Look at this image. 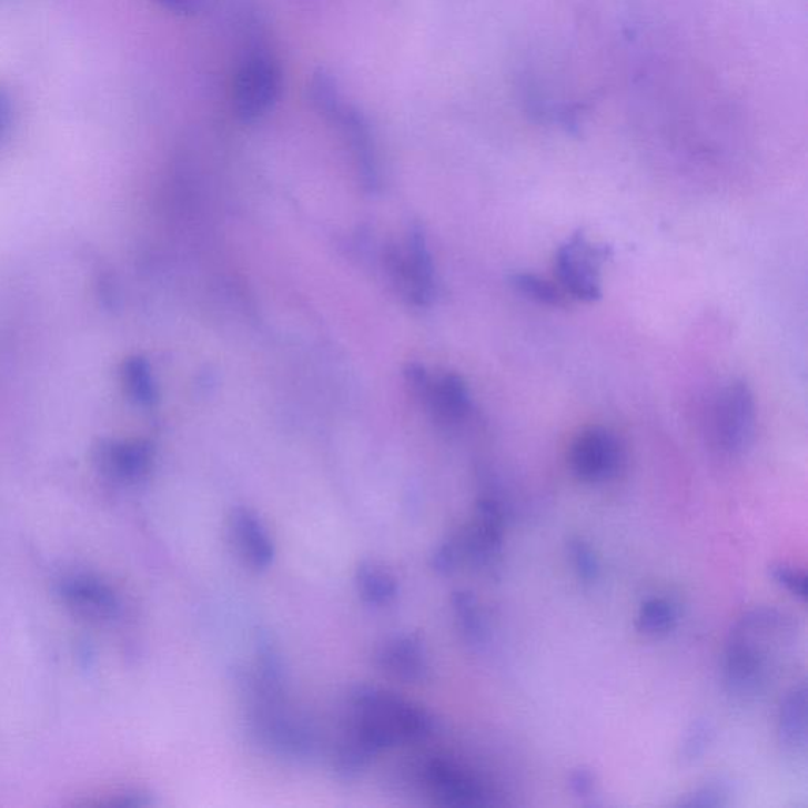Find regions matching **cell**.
Instances as JSON below:
<instances>
[{
    "label": "cell",
    "instance_id": "9a60e30c",
    "mask_svg": "<svg viewBox=\"0 0 808 808\" xmlns=\"http://www.w3.org/2000/svg\"><path fill=\"white\" fill-rule=\"evenodd\" d=\"M335 123L342 127L344 137L350 142L351 151L355 156L362 178L368 183L376 182L377 163L376 151H374V138L372 127L357 108L346 103L340 112Z\"/></svg>",
    "mask_w": 808,
    "mask_h": 808
},
{
    "label": "cell",
    "instance_id": "9c48e42d",
    "mask_svg": "<svg viewBox=\"0 0 808 808\" xmlns=\"http://www.w3.org/2000/svg\"><path fill=\"white\" fill-rule=\"evenodd\" d=\"M504 529L503 505L495 497H481L475 504L473 519L456 531L465 563L478 570H496L503 560Z\"/></svg>",
    "mask_w": 808,
    "mask_h": 808
},
{
    "label": "cell",
    "instance_id": "cb8c5ba5",
    "mask_svg": "<svg viewBox=\"0 0 808 808\" xmlns=\"http://www.w3.org/2000/svg\"><path fill=\"white\" fill-rule=\"evenodd\" d=\"M714 738H716V727H714L713 720L709 718L695 720L680 740L679 755H677L679 761L686 766L699 761L713 746Z\"/></svg>",
    "mask_w": 808,
    "mask_h": 808
},
{
    "label": "cell",
    "instance_id": "44dd1931",
    "mask_svg": "<svg viewBox=\"0 0 808 808\" xmlns=\"http://www.w3.org/2000/svg\"><path fill=\"white\" fill-rule=\"evenodd\" d=\"M508 284L516 294L523 295L527 301L549 309H566L568 295L560 290L559 284L549 282L544 276L533 272H514L508 275Z\"/></svg>",
    "mask_w": 808,
    "mask_h": 808
},
{
    "label": "cell",
    "instance_id": "4fadbf2b",
    "mask_svg": "<svg viewBox=\"0 0 808 808\" xmlns=\"http://www.w3.org/2000/svg\"><path fill=\"white\" fill-rule=\"evenodd\" d=\"M230 531L239 555L254 570H265L275 559V545L263 519L245 507L235 508Z\"/></svg>",
    "mask_w": 808,
    "mask_h": 808
},
{
    "label": "cell",
    "instance_id": "6da1fadb",
    "mask_svg": "<svg viewBox=\"0 0 808 808\" xmlns=\"http://www.w3.org/2000/svg\"><path fill=\"white\" fill-rule=\"evenodd\" d=\"M798 643L795 616L776 606L748 609L733 624L725 646L724 680L728 694L740 701L761 697Z\"/></svg>",
    "mask_w": 808,
    "mask_h": 808
},
{
    "label": "cell",
    "instance_id": "7402d4cb",
    "mask_svg": "<svg viewBox=\"0 0 808 808\" xmlns=\"http://www.w3.org/2000/svg\"><path fill=\"white\" fill-rule=\"evenodd\" d=\"M676 605L664 597H650L639 606L637 615V630L639 634L658 637L668 634L677 624Z\"/></svg>",
    "mask_w": 808,
    "mask_h": 808
},
{
    "label": "cell",
    "instance_id": "2e32d148",
    "mask_svg": "<svg viewBox=\"0 0 808 808\" xmlns=\"http://www.w3.org/2000/svg\"><path fill=\"white\" fill-rule=\"evenodd\" d=\"M62 596L78 613L97 619H110L118 615L119 604L114 593L89 576L69 579L62 585Z\"/></svg>",
    "mask_w": 808,
    "mask_h": 808
},
{
    "label": "cell",
    "instance_id": "ffe728a7",
    "mask_svg": "<svg viewBox=\"0 0 808 808\" xmlns=\"http://www.w3.org/2000/svg\"><path fill=\"white\" fill-rule=\"evenodd\" d=\"M355 586L358 596L373 606L392 604L398 596V582L394 574L373 560L358 564L355 570Z\"/></svg>",
    "mask_w": 808,
    "mask_h": 808
},
{
    "label": "cell",
    "instance_id": "3957f363",
    "mask_svg": "<svg viewBox=\"0 0 808 808\" xmlns=\"http://www.w3.org/2000/svg\"><path fill=\"white\" fill-rule=\"evenodd\" d=\"M246 721L253 738L276 757L302 761L317 748L312 721L287 699L286 690H265L243 680Z\"/></svg>",
    "mask_w": 808,
    "mask_h": 808
},
{
    "label": "cell",
    "instance_id": "4316f807",
    "mask_svg": "<svg viewBox=\"0 0 808 808\" xmlns=\"http://www.w3.org/2000/svg\"><path fill=\"white\" fill-rule=\"evenodd\" d=\"M125 384L129 387L130 395L141 404H152L155 402L156 392L153 384L151 368L148 362L142 358H132L125 365Z\"/></svg>",
    "mask_w": 808,
    "mask_h": 808
},
{
    "label": "cell",
    "instance_id": "4dcf8cb0",
    "mask_svg": "<svg viewBox=\"0 0 808 808\" xmlns=\"http://www.w3.org/2000/svg\"><path fill=\"white\" fill-rule=\"evenodd\" d=\"M156 3L171 11V13L192 17L200 10L201 0H155Z\"/></svg>",
    "mask_w": 808,
    "mask_h": 808
},
{
    "label": "cell",
    "instance_id": "e0dca14e",
    "mask_svg": "<svg viewBox=\"0 0 808 808\" xmlns=\"http://www.w3.org/2000/svg\"><path fill=\"white\" fill-rule=\"evenodd\" d=\"M377 751L365 743L354 729L344 725L339 739L332 747L331 766L335 776L342 780H355L372 766Z\"/></svg>",
    "mask_w": 808,
    "mask_h": 808
},
{
    "label": "cell",
    "instance_id": "5b68a950",
    "mask_svg": "<svg viewBox=\"0 0 808 808\" xmlns=\"http://www.w3.org/2000/svg\"><path fill=\"white\" fill-rule=\"evenodd\" d=\"M613 257V249L590 241L583 230L560 243L555 256L557 284L570 299L593 303L600 301L602 271Z\"/></svg>",
    "mask_w": 808,
    "mask_h": 808
},
{
    "label": "cell",
    "instance_id": "f546056e",
    "mask_svg": "<svg viewBox=\"0 0 808 808\" xmlns=\"http://www.w3.org/2000/svg\"><path fill=\"white\" fill-rule=\"evenodd\" d=\"M597 777L593 769L586 766H578L568 776V788L574 792L575 798L589 799L596 792Z\"/></svg>",
    "mask_w": 808,
    "mask_h": 808
},
{
    "label": "cell",
    "instance_id": "277c9868",
    "mask_svg": "<svg viewBox=\"0 0 808 808\" xmlns=\"http://www.w3.org/2000/svg\"><path fill=\"white\" fill-rule=\"evenodd\" d=\"M707 433L718 452L728 456L746 454L757 435V403L744 381L721 385L707 414Z\"/></svg>",
    "mask_w": 808,
    "mask_h": 808
},
{
    "label": "cell",
    "instance_id": "7a4b0ae2",
    "mask_svg": "<svg viewBox=\"0 0 808 808\" xmlns=\"http://www.w3.org/2000/svg\"><path fill=\"white\" fill-rule=\"evenodd\" d=\"M344 724L380 755L394 747L421 743L435 729V721L424 707L374 686L351 690Z\"/></svg>",
    "mask_w": 808,
    "mask_h": 808
},
{
    "label": "cell",
    "instance_id": "8992f818",
    "mask_svg": "<svg viewBox=\"0 0 808 808\" xmlns=\"http://www.w3.org/2000/svg\"><path fill=\"white\" fill-rule=\"evenodd\" d=\"M283 91L280 62L264 50L246 55L239 67L233 88V110L239 121H261L279 103Z\"/></svg>",
    "mask_w": 808,
    "mask_h": 808
},
{
    "label": "cell",
    "instance_id": "8fae6325",
    "mask_svg": "<svg viewBox=\"0 0 808 808\" xmlns=\"http://www.w3.org/2000/svg\"><path fill=\"white\" fill-rule=\"evenodd\" d=\"M374 660L384 675L402 683H422L430 671L428 654L422 639L415 635H396L385 639L377 647Z\"/></svg>",
    "mask_w": 808,
    "mask_h": 808
},
{
    "label": "cell",
    "instance_id": "603a6c76",
    "mask_svg": "<svg viewBox=\"0 0 808 808\" xmlns=\"http://www.w3.org/2000/svg\"><path fill=\"white\" fill-rule=\"evenodd\" d=\"M309 92L314 110L329 121L335 122L346 101L334 74L325 69L314 71Z\"/></svg>",
    "mask_w": 808,
    "mask_h": 808
},
{
    "label": "cell",
    "instance_id": "d6986e66",
    "mask_svg": "<svg viewBox=\"0 0 808 808\" xmlns=\"http://www.w3.org/2000/svg\"><path fill=\"white\" fill-rule=\"evenodd\" d=\"M456 627L471 647H482L488 642V626L484 609L471 590H455L451 597Z\"/></svg>",
    "mask_w": 808,
    "mask_h": 808
},
{
    "label": "cell",
    "instance_id": "52a82bcc",
    "mask_svg": "<svg viewBox=\"0 0 808 808\" xmlns=\"http://www.w3.org/2000/svg\"><path fill=\"white\" fill-rule=\"evenodd\" d=\"M415 784L436 804L455 808H477L492 804L481 778L447 757L425 758L411 769Z\"/></svg>",
    "mask_w": 808,
    "mask_h": 808
},
{
    "label": "cell",
    "instance_id": "83f0119b",
    "mask_svg": "<svg viewBox=\"0 0 808 808\" xmlns=\"http://www.w3.org/2000/svg\"><path fill=\"white\" fill-rule=\"evenodd\" d=\"M463 564H465V559H463L462 545H459L458 534L455 533L437 546L432 556V567L436 574L452 575Z\"/></svg>",
    "mask_w": 808,
    "mask_h": 808
},
{
    "label": "cell",
    "instance_id": "ac0fdd59",
    "mask_svg": "<svg viewBox=\"0 0 808 808\" xmlns=\"http://www.w3.org/2000/svg\"><path fill=\"white\" fill-rule=\"evenodd\" d=\"M100 465L104 473L121 481H138L152 465V447L148 443H119L101 448Z\"/></svg>",
    "mask_w": 808,
    "mask_h": 808
},
{
    "label": "cell",
    "instance_id": "f1b7e54d",
    "mask_svg": "<svg viewBox=\"0 0 808 808\" xmlns=\"http://www.w3.org/2000/svg\"><path fill=\"white\" fill-rule=\"evenodd\" d=\"M770 578L776 585L784 587L792 597L806 602L807 598V575L799 568L789 564L777 563L769 567Z\"/></svg>",
    "mask_w": 808,
    "mask_h": 808
},
{
    "label": "cell",
    "instance_id": "5bb4252c",
    "mask_svg": "<svg viewBox=\"0 0 808 808\" xmlns=\"http://www.w3.org/2000/svg\"><path fill=\"white\" fill-rule=\"evenodd\" d=\"M778 743L785 754L800 757L807 751V684L789 688L780 703L777 721Z\"/></svg>",
    "mask_w": 808,
    "mask_h": 808
},
{
    "label": "cell",
    "instance_id": "d4e9b609",
    "mask_svg": "<svg viewBox=\"0 0 808 808\" xmlns=\"http://www.w3.org/2000/svg\"><path fill=\"white\" fill-rule=\"evenodd\" d=\"M733 787L725 778H710L706 784L691 789L688 795L680 798V807L720 808L727 807L731 800Z\"/></svg>",
    "mask_w": 808,
    "mask_h": 808
},
{
    "label": "cell",
    "instance_id": "1f68e13d",
    "mask_svg": "<svg viewBox=\"0 0 808 808\" xmlns=\"http://www.w3.org/2000/svg\"><path fill=\"white\" fill-rule=\"evenodd\" d=\"M11 97L6 89L0 88V138L7 132L11 119Z\"/></svg>",
    "mask_w": 808,
    "mask_h": 808
},
{
    "label": "cell",
    "instance_id": "7c38bea8",
    "mask_svg": "<svg viewBox=\"0 0 808 808\" xmlns=\"http://www.w3.org/2000/svg\"><path fill=\"white\" fill-rule=\"evenodd\" d=\"M421 398L428 404L437 424L448 428L465 424L473 411L469 388L455 373H445L436 380L430 377Z\"/></svg>",
    "mask_w": 808,
    "mask_h": 808
},
{
    "label": "cell",
    "instance_id": "ba28073f",
    "mask_svg": "<svg viewBox=\"0 0 808 808\" xmlns=\"http://www.w3.org/2000/svg\"><path fill=\"white\" fill-rule=\"evenodd\" d=\"M627 463L626 445L606 426H590L575 437L568 451V465L578 481L605 484L623 473Z\"/></svg>",
    "mask_w": 808,
    "mask_h": 808
},
{
    "label": "cell",
    "instance_id": "484cf974",
    "mask_svg": "<svg viewBox=\"0 0 808 808\" xmlns=\"http://www.w3.org/2000/svg\"><path fill=\"white\" fill-rule=\"evenodd\" d=\"M567 556L579 582L585 585H594L600 578V560L585 538H568Z\"/></svg>",
    "mask_w": 808,
    "mask_h": 808
},
{
    "label": "cell",
    "instance_id": "30bf717a",
    "mask_svg": "<svg viewBox=\"0 0 808 808\" xmlns=\"http://www.w3.org/2000/svg\"><path fill=\"white\" fill-rule=\"evenodd\" d=\"M385 263L388 275L407 301L418 306L432 303L436 286L435 267L421 230L411 233L406 250L392 246L385 254Z\"/></svg>",
    "mask_w": 808,
    "mask_h": 808
}]
</instances>
